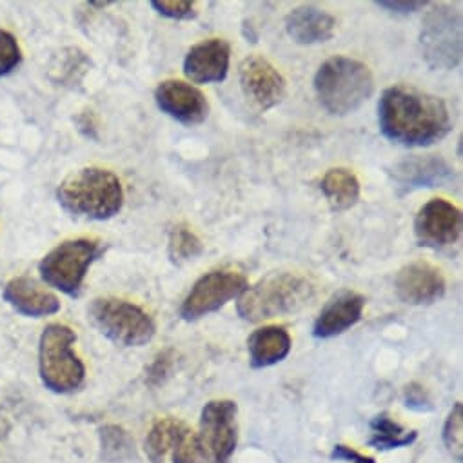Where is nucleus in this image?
<instances>
[{"mask_svg": "<svg viewBox=\"0 0 463 463\" xmlns=\"http://www.w3.org/2000/svg\"><path fill=\"white\" fill-rule=\"evenodd\" d=\"M378 122L385 138L405 147L432 146L452 128L445 102L411 86H392L383 91Z\"/></svg>", "mask_w": 463, "mask_h": 463, "instance_id": "nucleus-1", "label": "nucleus"}, {"mask_svg": "<svg viewBox=\"0 0 463 463\" xmlns=\"http://www.w3.org/2000/svg\"><path fill=\"white\" fill-rule=\"evenodd\" d=\"M57 200L75 218L102 222L120 213L124 189L109 169L82 167L61 182Z\"/></svg>", "mask_w": 463, "mask_h": 463, "instance_id": "nucleus-2", "label": "nucleus"}, {"mask_svg": "<svg viewBox=\"0 0 463 463\" xmlns=\"http://www.w3.org/2000/svg\"><path fill=\"white\" fill-rule=\"evenodd\" d=\"M374 91V79L367 64L333 57L326 61L315 75V93L320 106L333 117H345L365 104Z\"/></svg>", "mask_w": 463, "mask_h": 463, "instance_id": "nucleus-3", "label": "nucleus"}, {"mask_svg": "<svg viewBox=\"0 0 463 463\" xmlns=\"http://www.w3.org/2000/svg\"><path fill=\"white\" fill-rule=\"evenodd\" d=\"M315 297V284L298 273H273L248 288L237 304L246 322H264L300 311Z\"/></svg>", "mask_w": 463, "mask_h": 463, "instance_id": "nucleus-4", "label": "nucleus"}, {"mask_svg": "<svg viewBox=\"0 0 463 463\" xmlns=\"http://www.w3.org/2000/svg\"><path fill=\"white\" fill-rule=\"evenodd\" d=\"M77 335L64 324H50L39 342V373L46 389L57 394H70L80 389L86 367L73 351Z\"/></svg>", "mask_w": 463, "mask_h": 463, "instance_id": "nucleus-5", "label": "nucleus"}, {"mask_svg": "<svg viewBox=\"0 0 463 463\" xmlns=\"http://www.w3.org/2000/svg\"><path fill=\"white\" fill-rule=\"evenodd\" d=\"M88 317L106 338L122 347H142L156 333L153 318L137 304L122 298L93 300Z\"/></svg>", "mask_w": 463, "mask_h": 463, "instance_id": "nucleus-6", "label": "nucleus"}, {"mask_svg": "<svg viewBox=\"0 0 463 463\" xmlns=\"http://www.w3.org/2000/svg\"><path fill=\"white\" fill-rule=\"evenodd\" d=\"M102 253V244L95 239L64 241L41 260L39 273L48 286L77 298L91 264Z\"/></svg>", "mask_w": 463, "mask_h": 463, "instance_id": "nucleus-7", "label": "nucleus"}, {"mask_svg": "<svg viewBox=\"0 0 463 463\" xmlns=\"http://www.w3.org/2000/svg\"><path fill=\"white\" fill-rule=\"evenodd\" d=\"M421 57L432 70H454L461 61V15L449 5H434L420 33Z\"/></svg>", "mask_w": 463, "mask_h": 463, "instance_id": "nucleus-8", "label": "nucleus"}, {"mask_svg": "<svg viewBox=\"0 0 463 463\" xmlns=\"http://www.w3.org/2000/svg\"><path fill=\"white\" fill-rule=\"evenodd\" d=\"M248 289L246 275L235 269H214L200 277L180 306V317L187 322L200 320Z\"/></svg>", "mask_w": 463, "mask_h": 463, "instance_id": "nucleus-9", "label": "nucleus"}, {"mask_svg": "<svg viewBox=\"0 0 463 463\" xmlns=\"http://www.w3.org/2000/svg\"><path fill=\"white\" fill-rule=\"evenodd\" d=\"M239 407L233 400H213L205 403L200 414L198 439L203 459L211 463H225L237 449Z\"/></svg>", "mask_w": 463, "mask_h": 463, "instance_id": "nucleus-10", "label": "nucleus"}, {"mask_svg": "<svg viewBox=\"0 0 463 463\" xmlns=\"http://www.w3.org/2000/svg\"><path fill=\"white\" fill-rule=\"evenodd\" d=\"M461 223V211L454 203L432 198L416 213L414 237L420 246L443 250L459 241Z\"/></svg>", "mask_w": 463, "mask_h": 463, "instance_id": "nucleus-11", "label": "nucleus"}, {"mask_svg": "<svg viewBox=\"0 0 463 463\" xmlns=\"http://www.w3.org/2000/svg\"><path fill=\"white\" fill-rule=\"evenodd\" d=\"M239 75L244 95L262 111L275 108L286 97V79L262 55L244 59Z\"/></svg>", "mask_w": 463, "mask_h": 463, "instance_id": "nucleus-12", "label": "nucleus"}, {"mask_svg": "<svg viewBox=\"0 0 463 463\" xmlns=\"http://www.w3.org/2000/svg\"><path fill=\"white\" fill-rule=\"evenodd\" d=\"M155 102L162 113L184 126H198L209 115L205 95L184 80H164L155 90Z\"/></svg>", "mask_w": 463, "mask_h": 463, "instance_id": "nucleus-13", "label": "nucleus"}, {"mask_svg": "<svg viewBox=\"0 0 463 463\" xmlns=\"http://www.w3.org/2000/svg\"><path fill=\"white\" fill-rule=\"evenodd\" d=\"M447 289L445 279L438 268L416 260L403 266L394 279L396 297L409 306H429L443 298Z\"/></svg>", "mask_w": 463, "mask_h": 463, "instance_id": "nucleus-14", "label": "nucleus"}, {"mask_svg": "<svg viewBox=\"0 0 463 463\" xmlns=\"http://www.w3.org/2000/svg\"><path fill=\"white\" fill-rule=\"evenodd\" d=\"M364 307H365L364 295L349 289H342L335 293L318 313L313 326V336L320 340H327L345 333L347 329H351L360 322Z\"/></svg>", "mask_w": 463, "mask_h": 463, "instance_id": "nucleus-15", "label": "nucleus"}, {"mask_svg": "<svg viewBox=\"0 0 463 463\" xmlns=\"http://www.w3.org/2000/svg\"><path fill=\"white\" fill-rule=\"evenodd\" d=\"M231 48L223 39H207L194 44L184 59V73L196 84L222 82L227 77Z\"/></svg>", "mask_w": 463, "mask_h": 463, "instance_id": "nucleus-16", "label": "nucleus"}, {"mask_svg": "<svg viewBox=\"0 0 463 463\" xmlns=\"http://www.w3.org/2000/svg\"><path fill=\"white\" fill-rule=\"evenodd\" d=\"M391 175L396 185L403 191L443 187L454 182V169L441 156L434 155L409 156L398 162Z\"/></svg>", "mask_w": 463, "mask_h": 463, "instance_id": "nucleus-17", "label": "nucleus"}, {"mask_svg": "<svg viewBox=\"0 0 463 463\" xmlns=\"http://www.w3.org/2000/svg\"><path fill=\"white\" fill-rule=\"evenodd\" d=\"M5 302L19 315L44 318L61 311V300L30 277H15L3 289Z\"/></svg>", "mask_w": 463, "mask_h": 463, "instance_id": "nucleus-18", "label": "nucleus"}, {"mask_svg": "<svg viewBox=\"0 0 463 463\" xmlns=\"http://www.w3.org/2000/svg\"><path fill=\"white\" fill-rule=\"evenodd\" d=\"M286 32L297 44H322L335 37L336 19L318 6L304 5L286 17Z\"/></svg>", "mask_w": 463, "mask_h": 463, "instance_id": "nucleus-19", "label": "nucleus"}, {"mask_svg": "<svg viewBox=\"0 0 463 463\" xmlns=\"http://www.w3.org/2000/svg\"><path fill=\"white\" fill-rule=\"evenodd\" d=\"M291 335L282 326H266L248 338L250 360L255 369L280 364L291 353Z\"/></svg>", "mask_w": 463, "mask_h": 463, "instance_id": "nucleus-20", "label": "nucleus"}, {"mask_svg": "<svg viewBox=\"0 0 463 463\" xmlns=\"http://www.w3.org/2000/svg\"><path fill=\"white\" fill-rule=\"evenodd\" d=\"M320 189L333 211H347L356 205L360 198V180L345 167H335L322 178Z\"/></svg>", "mask_w": 463, "mask_h": 463, "instance_id": "nucleus-21", "label": "nucleus"}, {"mask_svg": "<svg viewBox=\"0 0 463 463\" xmlns=\"http://www.w3.org/2000/svg\"><path fill=\"white\" fill-rule=\"evenodd\" d=\"M189 432L187 425L176 418H162L158 420L147 438H146V452L153 463H164L165 456L173 452V449L180 443V439Z\"/></svg>", "mask_w": 463, "mask_h": 463, "instance_id": "nucleus-22", "label": "nucleus"}, {"mask_svg": "<svg viewBox=\"0 0 463 463\" xmlns=\"http://www.w3.org/2000/svg\"><path fill=\"white\" fill-rule=\"evenodd\" d=\"M414 430L403 429L400 423H396L389 414H378L371 421V438L369 445L378 450H389L398 447H407L416 439Z\"/></svg>", "mask_w": 463, "mask_h": 463, "instance_id": "nucleus-23", "label": "nucleus"}, {"mask_svg": "<svg viewBox=\"0 0 463 463\" xmlns=\"http://www.w3.org/2000/svg\"><path fill=\"white\" fill-rule=\"evenodd\" d=\"M203 253V242L187 223H176L169 231L167 255L175 266L196 260Z\"/></svg>", "mask_w": 463, "mask_h": 463, "instance_id": "nucleus-24", "label": "nucleus"}, {"mask_svg": "<svg viewBox=\"0 0 463 463\" xmlns=\"http://www.w3.org/2000/svg\"><path fill=\"white\" fill-rule=\"evenodd\" d=\"M90 64L91 62L84 52L77 48H68L57 57L55 64L52 66V71L57 73L55 80L62 86H75L82 80V77L90 70Z\"/></svg>", "mask_w": 463, "mask_h": 463, "instance_id": "nucleus-25", "label": "nucleus"}, {"mask_svg": "<svg viewBox=\"0 0 463 463\" xmlns=\"http://www.w3.org/2000/svg\"><path fill=\"white\" fill-rule=\"evenodd\" d=\"M102 458L109 463H118L133 454V439L126 429L118 425H106L100 429Z\"/></svg>", "mask_w": 463, "mask_h": 463, "instance_id": "nucleus-26", "label": "nucleus"}, {"mask_svg": "<svg viewBox=\"0 0 463 463\" xmlns=\"http://www.w3.org/2000/svg\"><path fill=\"white\" fill-rule=\"evenodd\" d=\"M443 443L456 461H463V405L458 402L443 425Z\"/></svg>", "mask_w": 463, "mask_h": 463, "instance_id": "nucleus-27", "label": "nucleus"}, {"mask_svg": "<svg viewBox=\"0 0 463 463\" xmlns=\"http://www.w3.org/2000/svg\"><path fill=\"white\" fill-rule=\"evenodd\" d=\"M23 62V52L17 39L6 32L0 30V77L14 73Z\"/></svg>", "mask_w": 463, "mask_h": 463, "instance_id": "nucleus-28", "label": "nucleus"}, {"mask_svg": "<svg viewBox=\"0 0 463 463\" xmlns=\"http://www.w3.org/2000/svg\"><path fill=\"white\" fill-rule=\"evenodd\" d=\"M151 6L162 17L173 21H189L198 14L196 3H193V0H153Z\"/></svg>", "mask_w": 463, "mask_h": 463, "instance_id": "nucleus-29", "label": "nucleus"}, {"mask_svg": "<svg viewBox=\"0 0 463 463\" xmlns=\"http://www.w3.org/2000/svg\"><path fill=\"white\" fill-rule=\"evenodd\" d=\"M176 364V353L173 349L160 351L147 369V383L153 387L162 385L173 373Z\"/></svg>", "mask_w": 463, "mask_h": 463, "instance_id": "nucleus-30", "label": "nucleus"}, {"mask_svg": "<svg viewBox=\"0 0 463 463\" xmlns=\"http://www.w3.org/2000/svg\"><path fill=\"white\" fill-rule=\"evenodd\" d=\"M203 450L198 434L189 430L173 449V463H202Z\"/></svg>", "mask_w": 463, "mask_h": 463, "instance_id": "nucleus-31", "label": "nucleus"}, {"mask_svg": "<svg viewBox=\"0 0 463 463\" xmlns=\"http://www.w3.org/2000/svg\"><path fill=\"white\" fill-rule=\"evenodd\" d=\"M374 6H378L389 14L409 15V14H416L423 8H427L429 3H425V0H403V3H400V0H396V3H387V0H382V3H374Z\"/></svg>", "mask_w": 463, "mask_h": 463, "instance_id": "nucleus-32", "label": "nucleus"}, {"mask_svg": "<svg viewBox=\"0 0 463 463\" xmlns=\"http://www.w3.org/2000/svg\"><path fill=\"white\" fill-rule=\"evenodd\" d=\"M403 400H405V405L414 409V411H427V409H430V398H429L427 391L421 385H418V383H411V385L405 387Z\"/></svg>", "mask_w": 463, "mask_h": 463, "instance_id": "nucleus-33", "label": "nucleus"}, {"mask_svg": "<svg viewBox=\"0 0 463 463\" xmlns=\"http://www.w3.org/2000/svg\"><path fill=\"white\" fill-rule=\"evenodd\" d=\"M333 459H342V461H349V463H376L374 458L365 456L358 450H354L349 445H335L333 452H331Z\"/></svg>", "mask_w": 463, "mask_h": 463, "instance_id": "nucleus-34", "label": "nucleus"}, {"mask_svg": "<svg viewBox=\"0 0 463 463\" xmlns=\"http://www.w3.org/2000/svg\"><path fill=\"white\" fill-rule=\"evenodd\" d=\"M79 126H80V131H86V137H91V131L97 129L95 128V122H93V113L91 111H86L79 117Z\"/></svg>", "mask_w": 463, "mask_h": 463, "instance_id": "nucleus-35", "label": "nucleus"}]
</instances>
